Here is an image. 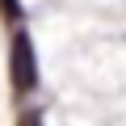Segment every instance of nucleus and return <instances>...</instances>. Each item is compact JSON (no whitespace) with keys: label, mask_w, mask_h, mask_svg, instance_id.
Returning a JSON list of instances; mask_svg holds the SVG:
<instances>
[{"label":"nucleus","mask_w":126,"mask_h":126,"mask_svg":"<svg viewBox=\"0 0 126 126\" xmlns=\"http://www.w3.org/2000/svg\"><path fill=\"white\" fill-rule=\"evenodd\" d=\"M9 84L21 97L38 88V59H34V42H30L25 30H17L13 42H9Z\"/></svg>","instance_id":"1"},{"label":"nucleus","mask_w":126,"mask_h":126,"mask_svg":"<svg viewBox=\"0 0 126 126\" xmlns=\"http://www.w3.org/2000/svg\"><path fill=\"white\" fill-rule=\"evenodd\" d=\"M0 9H4L9 21H21V9H17V0H0Z\"/></svg>","instance_id":"2"},{"label":"nucleus","mask_w":126,"mask_h":126,"mask_svg":"<svg viewBox=\"0 0 126 126\" xmlns=\"http://www.w3.org/2000/svg\"><path fill=\"white\" fill-rule=\"evenodd\" d=\"M17 126H42V118H38V113H21V118H17Z\"/></svg>","instance_id":"3"}]
</instances>
